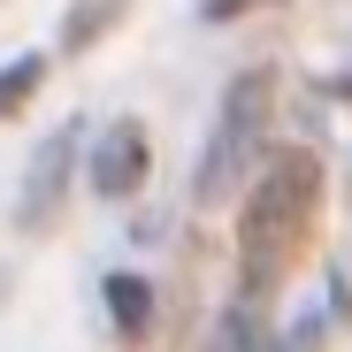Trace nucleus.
<instances>
[{
  "mask_svg": "<svg viewBox=\"0 0 352 352\" xmlns=\"http://www.w3.org/2000/svg\"><path fill=\"white\" fill-rule=\"evenodd\" d=\"M123 8H131V0H77V8H69V23H62V46H77V54H85V46H92L115 16H123Z\"/></svg>",
  "mask_w": 352,
  "mask_h": 352,
  "instance_id": "0eeeda50",
  "label": "nucleus"
},
{
  "mask_svg": "<svg viewBox=\"0 0 352 352\" xmlns=\"http://www.w3.org/2000/svg\"><path fill=\"white\" fill-rule=\"evenodd\" d=\"M268 123H276V69H245V77H230L222 107H214V138L192 168V199L214 207L245 184V168L268 161Z\"/></svg>",
  "mask_w": 352,
  "mask_h": 352,
  "instance_id": "f03ea898",
  "label": "nucleus"
},
{
  "mask_svg": "<svg viewBox=\"0 0 352 352\" xmlns=\"http://www.w3.org/2000/svg\"><path fill=\"white\" fill-rule=\"evenodd\" d=\"M69 153H77V123H69V131H54V138L38 146V161H31V184H23V222H31V230H46V222H54V207H62Z\"/></svg>",
  "mask_w": 352,
  "mask_h": 352,
  "instance_id": "20e7f679",
  "label": "nucleus"
},
{
  "mask_svg": "<svg viewBox=\"0 0 352 352\" xmlns=\"http://www.w3.org/2000/svg\"><path fill=\"white\" fill-rule=\"evenodd\" d=\"M146 168H153L146 123H138V115H115V123L100 131V146H92V192L100 199H131L146 184Z\"/></svg>",
  "mask_w": 352,
  "mask_h": 352,
  "instance_id": "7ed1b4c3",
  "label": "nucleus"
},
{
  "mask_svg": "<svg viewBox=\"0 0 352 352\" xmlns=\"http://www.w3.org/2000/svg\"><path fill=\"white\" fill-rule=\"evenodd\" d=\"M314 207H322V161L307 146H283L261 161V184L238 214V268H245V291H276L299 261L307 230H314Z\"/></svg>",
  "mask_w": 352,
  "mask_h": 352,
  "instance_id": "f257e3e1",
  "label": "nucleus"
},
{
  "mask_svg": "<svg viewBox=\"0 0 352 352\" xmlns=\"http://www.w3.org/2000/svg\"><path fill=\"white\" fill-rule=\"evenodd\" d=\"M38 85H46V54H16V62H0V123L23 115Z\"/></svg>",
  "mask_w": 352,
  "mask_h": 352,
  "instance_id": "423d86ee",
  "label": "nucleus"
},
{
  "mask_svg": "<svg viewBox=\"0 0 352 352\" xmlns=\"http://www.w3.org/2000/svg\"><path fill=\"white\" fill-rule=\"evenodd\" d=\"M107 314H115V337L138 344V337L153 329V291H146L138 276H107Z\"/></svg>",
  "mask_w": 352,
  "mask_h": 352,
  "instance_id": "39448f33",
  "label": "nucleus"
},
{
  "mask_svg": "<svg viewBox=\"0 0 352 352\" xmlns=\"http://www.w3.org/2000/svg\"><path fill=\"white\" fill-rule=\"evenodd\" d=\"M253 8H276V0H199L207 23H238V16H253Z\"/></svg>",
  "mask_w": 352,
  "mask_h": 352,
  "instance_id": "6e6552de",
  "label": "nucleus"
}]
</instances>
